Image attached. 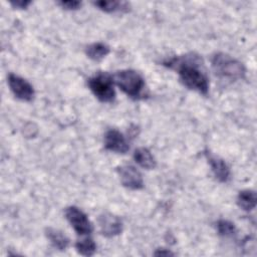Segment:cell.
Segmentation results:
<instances>
[{"label": "cell", "instance_id": "obj_1", "mask_svg": "<svg viewBox=\"0 0 257 257\" xmlns=\"http://www.w3.org/2000/svg\"><path fill=\"white\" fill-rule=\"evenodd\" d=\"M169 66L175 67L180 75L181 81L190 89L206 94L209 89L208 78L201 69L199 56L190 54L169 61Z\"/></svg>", "mask_w": 257, "mask_h": 257}, {"label": "cell", "instance_id": "obj_2", "mask_svg": "<svg viewBox=\"0 0 257 257\" xmlns=\"http://www.w3.org/2000/svg\"><path fill=\"white\" fill-rule=\"evenodd\" d=\"M212 67L218 77L226 80L234 81L242 78L245 74L244 65L225 53H217L213 56Z\"/></svg>", "mask_w": 257, "mask_h": 257}, {"label": "cell", "instance_id": "obj_3", "mask_svg": "<svg viewBox=\"0 0 257 257\" xmlns=\"http://www.w3.org/2000/svg\"><path fill=\"white\" fill-rule=\"evenodd\" d=\"M113 79L116 85L128 96L139 98L142 95L145 80L139 72L133 69L119 70L114 74Z\"/></svg>", "mask_w": 257, "mask_h": 257}, {"label": "cell", "instance_id": "obj_4", "mask_svg": "<svg viewBox=\"0 0 257 257\" xmlns=\"http://www.w3.org/2000/svg\"><path fill=\"white\" fill-rule=\"evenodd\" d=\"M88 86L93 94L103 102H110L114 99L112 77L107 73H97L88 79Z\"/></svg>", "mask_w": 257, "mask_h": 257}, {"label": "cell", "instance_id": "obj_5", "mask_svg": "<svg viewBox=\"0 0 257 257\" xmlns=\"http://www.w3.org/2000/svg\"><path fill=\"white\" fill-rule=\"evenodd\" d=\"M65 216L74 231L81 236L89 235L92 232V225L87 216L78 208L71 206L65 210Z\"/></svg>", "mask_w": 257, "mask_h": 257}, {"label": "cell", "instance_id": "obj_6", "mask_svg": "<svg viewBox=\"0 0 257 257\" xmlns=\"http://www.w3.org/2000/svg\"><path fill=\"white\" fill-rule=\"evenodd\" d=\"M8 84L13 94L22 100L29 101L34 96V89L32 85L24 78L13 73L8 76Z\"/></svg>", "mask_w": 257, "mask_h": 257}, {"label": "cell", "instance_id": "obj_7", "mask_svg": "<svg viewBox=\"0 0 257 257\" xmlns=\"http://www.w3.org/2000/svg\"><path fill=\"white\" fill-rule=\"evenodd\" d=\"M121 184L131 190H140L144 187L142 174L132 165H123L118 168Z\"/></svg>", "mask_w": 257, "mask_h": 257}, {"label": "cell", "instance_id": "obj_8", "mask_svg": "<svg viewBox=\"0 0 257 257\" xmlns=\"http://www.w3.org/2000/svg\"><path fill=\"white\" fill-rule=\"evenodd\" d=\"M98 224L102 235L105 237L116 236L122 231L121 220L110 213L100 215L98 218Z\"/></svg>", "mask_w": 257, "mask_h": 257}, {"label": "cell", "instance_id": "obj_9", "mask_svg": "<svg viewBox=\"0 0 257 257\" xmlns=\"http://www.w3.org/2000/svg\"><path fill=\"white\" fill-rule=\"evenodd\" d=\"M104 147L106 150L124 154L128 151L130 146L126 139L116 130H109L104 136Z\"/></svg>", "mask_w": 257, "mask_h": 257}, {"label": "cell", "instance_id": "obj_10", "mask_svg": "<svg viewBox=\"0 0 257 257\" xmlns=\"http://www.w3.org/2000/svg\"><path fill=\"white\" fill-rule=\"evenodd\" d=\"M207 160L212 168V172L214 173L215 177L220 182H227L230 179V170L226 163L219 157L212 155L211 153H206Z\"/></svg>", "mask_w": 257, "mask_h": 257}, {"label": "cell", "instance_id": "obj_11", "mask_svg": "<svg viewBox=\"0 0 257 257\" xmlns=\"http://www.w3.org/2000/svg\"><path fill=\"white\" fill-rule=\"evenodd\" d=\"M134 159L144 169L151 170L156 167V160L147 148H138L134 153Z\"/></svg>", "mask_w": 257, "mask_h": 257}, {"label": "cell", "instance_id": "obj_12", "mask_svg": "<svg viewBox=\"0 0 257 257\" xmlns=\"http://www.w3.org/2000/svg\"><path fill=\"white\" fill-rule=\"evenodd\" d=\"M46 236L51 244L58 250H65L69 244L68 238L59 230L48 228L46 230Z\"/></svg>", "mask_w": 257, "mask_h": 257}, {"label": "cell", "instance_id": "obj_13", "mask_svg": "<svg viewBox=\"0 0 257 257\" xmlns=\"http://www.w3.org/2000/svg\"><path fill=\"white\" fill-rule=\"evenodd\" d=\"M238 206L245 210V211H251L256 206V194L252 190H244L241 191L237 198Z\"/></svg>", "mask_w": 257, "mask_h": 257}, {"label": "cell", "instance_id": "obj_14", "mask_svg": "<svg viewBox=\"0 0 257 257\" xmlns=\"http://www.w3.org/2000/svg\"><path fill=\"white\" fill-rule=\"evenodd\" d=\"M109 52V48L107 45L101 43V42H96L88 45L85 49L86 55L93 59V60H100L104 56H106Z\"/></svg>", "mask_w": 257, "mask_h": 257}, {"label": "cell", "instance_id": "obj_15", "mask_svg": "<svg viewBox=\"0 0 257 257\" xmlns=\"http://www.w3.org/2000/svg\"><path fill=\"white\" fill-rule=\"evenodd\" d=\"M94 5L97 6L99 9H101L102 11L108 12V13L127 9V4L125 2H120V1H97V2H94Z\"/></svg>", "mask_w": 257, "mask_h": 257}, {"label": "cell", "instance_id": "obj_16", "mask_svg": "<svg viewBox=\"0 0 257 257\" xmlns=\"http://www.w3.org/2000/svg\"><path fill=\"white\" fill-rule=\"evenodd\" d=\"M77 252L84 256H91L96 250V245L91 238H83L75 243Z\"/></svg>", "mask_w": 257, "mask_h": 257}, {"label": "cell", "instance_id": "obj_17", "mask_svg": "<svg viewBox=\"0 0 257 257\" xmlns=\"http://www.w3.org/2000/svg\"><path fill=\"white\" fill-rule=\"evenodd\" d=\"M217 230L219 234L224 237H231L236 233L235 225L227 220H219L217 223Z\"/></svg>", "mask_w": 257, "mask_h": 257}, {"label": "cell", "instance_id": "obj_18", "mask_svg": "<svg viewBox=\"0 0 257 257\" xmlns=\"http://www.w3.org/2000/svg\"><path fill=\"white\" fill-rule=\"evenodd\" d=\"M59 4L65 8V9H69V10H74V9H77L81 3L79 1H74V0H70V1H61L59 2Z\"/></svg>", "mask_w": 257, "mask_h": 257}, {"label": "cell", "instance_id": "obj_19", "mask_svg": "<svg viewBox=\"0 0 257 257\" xmlns=\"http://www.w3.org/2000/svg\"><path fill=\"white\" fill-rule=\"evenodd\" d=\"M29 1H16V2H12V5L18 8H26L29 5Z\"/></svg>", "mask_w": 257, "mask_h": 257}, {"label": "cell", "instance_id": "obj_20", "mask_svg": "<svg viewBox=\"0 0 257 257\" xmlns=\"http://www.w3.org/2000/svg\"><path fill=\"white\" fill-rule=\"evenodd\" d=\"M155 255H166V256H168V255H174L172 252H170V251H164V250H159V251H157L156 253H155Z\"/></svg>", "mask_w": 257, "mask_h": 257}]
</instances>
